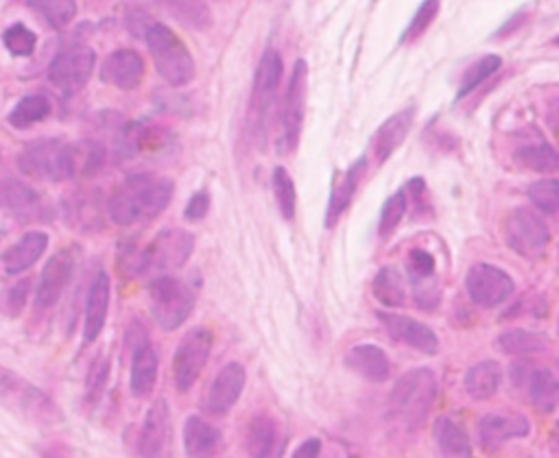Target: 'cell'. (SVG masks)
I'll list each match as a JSON object with an SVG mask.
<instances>
[{"label":"cell","instance_id":"cell-48","mask_svg":"<svg viewBox=\"0 0 559 458\" xmlns=\"http://www.w3.org/2000/svg\"><path fill=\"white\" fill-rule=\"evenodd\" d=\"M546 124L555 137V142L559 144V96L550 98L548 100V107H546Z\"/></svg>","mask_w":559,"mask_h":458},{"label":"cell","instance_id":"cell-32","mask_svg":"<svg viewBox=\"0 0 559 458\" xmlns=\"http://www.w3.org/2000/svg\"><path fill=\"white\" fill-rule=\"evenodd\" d=\"M435 441L441 458H474L463 425L452 417H439L435 421Z\"/></svg>","mask_w":559,"mask_h":458},{"label":"cell","instance_id":"cell-7","mask_svg":"<svg viewBox=\"0 0 559 458\" xmlns=\"http://www.w3.org/2000/svg\"><path fill=\"white\" fill-rule=\"evenodd\" d=\"M282 79V57L275 50H266L260 57L255 76H253V87H251V100H249V124L251 131L260 135L264 142L266 129H269V118L273 111V105L277 100V87Z\"/></svg>","mask_w":559,"mask_h":458},{"label":"cell","instance_id":"cell-43","mask_svg":"<svg viewBox=\"0 0 559 458\" xmlns=\"http://www.w3.org/2000/svg\"><path fill=\"white\" fill-rule=\"evenodd\" d=\"M406 190H397L395 194H391L384 205H382V212H380V220H378V231L382 238H389L397 225L402 222L404 214H406Z\"/></svg>","mask_w":559,"mask_h":458},{"label":"cell","instance_id":"cell-29","mask_svg":"<svg viewBox=\"0 0 559 458\" xmlns=\"http://www.w3.org/2000/svg\"><path fill=\"white\" fill-rule=\"evenodd\" d=\"M345 364L358 373L360 377L369 379V382H384L389 377V358L386 353L369 342L362 345H354L347 353H345Z\"/></svg>","mask_w":559,"mask_h":458},{"label":"cell","instance_id":"cell-28","mask_svg":"<svg viewBox=\"0 0 559 458\" xmlns=\"http://www.w3.org/2000/svg\"><path fill=\"white\" fill-rule=\"evenodd\" d=\"M221 432L201 417H188L183 425L186 458H216L221 451Z\"/></svg>","mask_w":559,"mask_h":458},{"label":"cell","instance_id":"cell-20","mask_svg":"<svg viewBox=\"0 0 559 458\" xmlns=\"http://www.w3.org/2000/svg\"><path fill=\"white\" fill-rule=\"evenodd\" d=\"M100 79L103 83H109L122 92L135 89L144 79V61L135 50L118 48L105 57Z\"/></svg>","mask_w":559,"mask_h":458},{"label":"cell","instance_id":"cell-42","mask_svg":"<svg viewBox=\"0 0 559 458\" xmlns=\"http://www.w3.org/2000/svg\"><path fill=\"white\" fill-rule=\"evenodd\" d=\"M170 13L186 26L205 31L212 26V11L203 2H168Z\"/></svg>","mask_w":559,"mask_h":458},{"label":"cell","instance_id":"cell-17","mask_svg":"<svg viewBox=\"0 0 559 458\" xmlns=\"http://www.w3.org/2000/svg\"><path fill=\"white\" fill-rule=\"evenodd\" d=\"M376 316L395 340H400L421 353H428V355L437 353L439 338L426 323H419L406 314H395V312H384V310H378Z\"/></svg>","mask_w":559,"mask_h":458},{"label":"cell","instance_id":"cell-34","mask_svg":"<svg viewBox=\"0 0 559 458\" xmlns=\"http://www.w3.org/2000/svg\"><path fill=\"white\" fill-rule=\"evenodd\" d=\"M105 161V148L94 140H79L70 144V179L94 177Z\"/></svg>","mask_w":559,"mask_h":458},{"label":"cell","instance_id":"cell-37","mask_svg":"<svg viewBox=\"0 0 559 458\" xmlns=\"http://www.w3.org/2000/svg\"><path fill=\"white\" fill-rule=\"evenodd\" d=\"M526 198L539 214H557L559 212V179L557 177H542L528 183Z\"/></svg>","mask_w":559,"mask_h":458},{"label":"cell","instance_id":"cell-45","mask_svg":"<svg viewBox=\"0 0 559 458\" xmlns=\"http://www.w3.org/2000/svg\"><path fill=\"white\" fill-rule=\"evenodd\" d=\"M28 286L31 281L28 279H22L17 284H13L11 288H7L4 292V312L9 316H17L26 303V294H28Z\"/></svg>","mask_w":559,"mask_h":458},{"label":"cell","instance_id":"cell-16","mask_svg":"<svg viewBox=\"0 0 559 458\" xmlns=\"http://www.w3.org/2000/svg\"><path fill=\"white\" fill-rule=\"evenodd\" d=\"M245 379L247 373L238 362H229L225 364L212 379V384L207 386V393L201 401L203 412L221 417L225 412L231 410V406L238 401L242 388H245Z\"/></svg>","mask_w":559,"mask_h":458},{"label":"cell","instance_id":"cell-19","mask_svg":"<svg viewBox=\"0 0 559 458\" xmlns=\"http://www.w3.org/2000/svg\"><path fill=\"white\" fill-rule=\"evenodd\" d=\"M170 434V412L164 399H157L146 410L144 423L138 436V449L142 458H162Z\"/></svg>","mask_w":559,"mask_h":458},{"label":"cell","instance_id":"cell-38","mask_svg":"<svg viewBox=\"0 0 559 458\" xmlns=\"http://www.w3.org/2000/svg\"><path fill=\"white\" fill-rule=\"evenodd\" d=\"M502 65V59L500 55H483L480 59H476L467 70L465 74L461 76V87L456 92V100L465 98L472 89H476L485 79H489L493 72H498Z\"/></svg>","mask_w":559,"mask_h":458},{"label":"cell","instance_id":"cell-36","mask_svg":"<svg viewBox=\"0 0 559 458\" xmlns=\"http://www.w3.org/2000/svg\"><path fill=\"white\" fill-rule=\"evenodd\" d=\"M371 292L386 308H397L406 301V290H404L402 275L391 266H384L376 273V277L371 281Z\"/></svg>","mask_w":559,"mask_h":458},{"label":"cell","instance_id":"cell-46","mask_svg":"<svg viewBox=\"0 0 559 458\" xmlns=\"http://www.w3.org/2000/svg\"><path fill=\"white\" fill-rule=\"evenodd\" d=\"M207 209H210V196H207V192L201 190L188 198V203L183 207V216L188 220H201L207 214Z\"/></svg>","mask_w":559,"mask_h":458},{"label":"cell","instance_id":"cell-3","mask_svg":"<svg viewBox=\"0 0 559 458\" xmlns=\"http://www.w3.org/2000/svg\"><path fill=\"white\" fill-rule=\"evenodd\" d=\"M437 393V377L430 369H411L395 382L391 390V410L406 427H419L430 414Z\"/></svg>","mask_w":559,"mask_h":458},{"label":"cell","instance_id":"cell-31","mask_svg":"<svg viewBox=\"0 0 559 458\" xmlns=\"http://www.w3.org/2000/svg\"><path fill=\"white\" fill-rule=\"evenodd\" d=\"M500 382H502V366L496 360H480L472 364L463 375L465 393L476 401H485L493 397L500 388Z\"/></svg>","mask_w":559,"mask_h":458},{"label":"cell","instance_id":"cell-40","mask_svg":"<svg viewBox=\"0 0 559 458\" xmlns=\"http://www.w3.org/2000/svg\"><path fill=\"white\" fill-rule=\"evenodd\" d=\"M26 4L33 7L52 28H63L76 13V2L72 0H28Z\"/></svg>","mask_w":559,"mask_h":458},{"label":"cell","instance_id":"cell-47","mask_svg":"<svg viewBox=\"0 0 559 458\" xmlns=\"http://www.w3.org/2000/svg\"><path fill=\"white\" fill-rule=\"evenodd\" d=\"M107 371H109V362L105 358H100L94 366H92V375H90V395H98V390L103 388V384L107 382Z\"/></svg>","mask_w":559,"mask_h":458},{"label":"cell","instance_id":"cell-41","mask_svg":"<svg viewBox=\"0 0 559 458\" xmlns=\"http://www.w3.org/2000/svg\"><path fill=\"white\" fill-rule=\"evenodd\" d=\"M2 44L13 57H31L37 46V35L26 24L17 22L2 31Z\"/></svg>","mask_w":559,"mask_h":458},{"label":"cell","instance_id":"cell-25","mask_svg":"<svg viewBox=\"0 0 559 458\" xmlns=\"http://www.w3.org/2000/svg\"><path fill=\"white\" fill-rule=\"evenodd\" d=\"M362 170H365V157H358L354 164H349V168L334 174L332 188H330V201L325 209V227L336 225L341 214L349 207L354 192L358 188V181L362 177Z\"/></svg>","mask_w":559,"mask_h":458},{"label":"cell","instance_id":"cell-2","mask_svg":"<svg viewBox=\"0 0 559 458\" xmlns=\"http://www.w3.org/2000/svg\"><path fill=\"white\" fill-rule=\"evenodd\" d=\"M194 249V236L186 229H162L144 246H131L124 253V268L135 275H151L153 279L166 277L170 270L181 268Z\"/></svg>","mask_w":559,"mask_h":458},{"label":"cell","instance_id":"cell-5","mask_svg":"<svg viewBox=\"0 0 559 458\" xmlns=\"http://www.w3.org/2000/svg\"><path fill=\"white\" fill-rule=\"evenodd\" d=\"M17 168L35 181L70 179V144L59 137H37L15 155Z\"/></svg>","mask_w":559,"mask_h":458},{"label":"cell","instance_id":"cell-4","mask_svg":"<svg viewBox=\"0 0 559 458\" xmlns=\"http://www.w3.org/2000/svg\"><path fill=\"white\" fill-rule=\"evenodd\" d=\"M146 48L155 63L157 74L173 87L188 85L194 79V59L181 37L166 24H151L144 35Z\"/></svg>","mask_w":559,"mask_h":458},{"label":"cell","instance_id":"cell-27","mask_svg":"<svg viewBox=\"0 0 559 458\" xmlns=\"http://www.w3.org/2000/svg\"><path fill=\"white\" fill-rule=\"evenodd\" d=\"M157 351L144 336L142 340H135L133 347V360H131V375H129V386L135 397H146L157 379Z\"/></svg>","mask_w":559,"mask_h":458},{"label":"cell","instance_id":"cell-1","mask_svg":"<svg viewBox=\"0 0 559 458\" xmlns=\"http://www.w3.org/2000/svg\"><path fill=\"white\" fill-rule=\"evenodd\" d=\"M173 196V181L162 174L138 172L120 181L109 198L107 214L116 225H133L138 220L162 214Z\"/></svg>","mask_w":559,"mask_h":458},{"label":"cell","instance_id":"cell-51","mask_svg":"<svg viewBox=\"0 0 559 458\" xmlns=\"http://www.w3.org/2000/svg\"><path fill=\"white\" fill-rule=\"evenodd\" d=\"M557 334H559V316H557Z\"/></svg>","mask_w":559,"mask_h":458},{"label":"cell","instance_id":"cell-14","mask_svg":"<svg viewBox=\"0 0 559 458\" xmlns=\"http://www.w3.org/2000/svg\"><path fill=\"white\" fill-rule=\"evenodd\" d=\"M76 266V253L72 246L57 249L48 262L44 264L37 286H35V303L39 308H52L61 299L63 290L68 288L72 273Z\"/></svg>","mask_w":559,"mask_h":458},{"label":"cell","instance_id":"cell-26","mask_svg":"<svg viewBox=\"0 0 559 458\" xmlns=\"http://www.w3.org/2000/svg\"><path fill=\"white\" fill-rule=\"evenodd\" d=\"M48 246V236L44 231H26L17 242L4 249L2 253V270L4 275H20L31 268Z\"/></svg>","mask_w":559,"mask_h":458},{"label":"cell","instance_id":"cell-44","mask_svg":"<svg viewBox=\"0 0 559 458\" xmlns=\"http://www.w3.org/2000/svg\"><path fill=\"white\" fill-rule=\"evenodd\" d=\"M437 13H439V2H432V0H430V2H421V4L417 7V11H415L413 20L408 22L406 31L402 33L400 44H406V41L417 39V37L428 28V24L437 17Z\"/></svg>","mask_w":559,"mask_h":458},{"label":"cell","instance_id":"cell-24","mask_svg":"<svg viewBox=\"0 0 559 458\" xmlns=\"http://www.w3.org/2000/svg\"><path fill=\"white\" fill-rule=\"evenodd\" d=\"M413 120H415V107L411 105V107L393 113L378 126L376 135L371 137V150H373L376 164L386 161L397 150V146L406 140V135L413 126Z\"/></svg>","mask_w":559,"mask_h":458},{"label":"cell","instance_id":"cell-13","mask_svg":"<svg viewBox=\"0 0 559 458\" xmlns=\"http://www.w3.org/2000/svg\"><path fill=\"white\" fill-rule=\"evenodd\" d=\"M513 384L524 390L526 399L539 410L550 412L559 403V375L550 366L518 362L511 366Z\"/></svg>","mask_w":559,"mask_h":458},{"label":"cell","instance_id":"cell-6","mask_svg":"<svg viewBox=\"0 0 559 458\" xmlns=\"http://www.w3.org/2000/svg\"><path fill=\"white\" fill-rule=\"evenodd\" d=\"M192 308H194V292L186 281L173 275L153 279L148 288V310L157 327L166 332L177 329L190 316Z\"/></svg>","mask_w":559,"mask_h":458},{"label":"cell","instance_id":"cell-12","mask_svg":"<svg viewBox=\"0 0 559 458\" xmlns=\"http://www.w3.org/2000/svg\"><path fill=\"white\" fill-rule=\"evenodd\" d=\"M515 290L511 275L489 262H478L469 266L465 275V292L480 308L502 305Z\"/></svg>","mask_w":559,"mask_h":458},{"label":"cell","instance_id":"cell-35","mask_svg":"<svg viewBox=\"0 0 559 458\" xmlns=\"http://www.w3.org/2000/svg\"><path fill=\"white\" fill-rule=\"evenodd\" d=\"M48 113H50L48 96H44V94H26L7 113V122L13 129H28V126L41 122Z\"/></svg>","mask_w":559,"mask_h":458},{"label":"cell","instance_id":"cell-10","mask_svg":"<svg viewBox=\"0 0 559 458\" xmlns=\"http://www.w3.org/2000/svg\"><path fill=\"white\" fill-rule=\"evenodd\" d=\"M96 65V52L90 46L76 44L57 52L48 65L50 83L66 96L81 92Z\"/></svg>","mask_w":559,"mask_h":458},{"label":"cell","instance_id":"cell-30","mask_svg":"<svg viewBox=\"0 0 559 458\" xmlns=\"http://www.w3.org/2000/svg\"><path fill=\"white\" fill-rule=\"evenodd\" d=\"M513 161L526 170L555 172L559 170V150L552 148L542 135L533 133V140H526L515 146Z\"/></svg>","mask_w":559,"mask_h":458},{"label":"cell","instance_id":"cell-15","mask_svg":"<svg viewBox=\"0 0 559 458\" xmlns=\"http://www.w3.org/2000/svg\"><path fill=\"white\" fill-rule=\"evenodd\" d=\"M478 441L480 445L491 451L502 447L507 441L522 438L531 432V423L524 414L513 412V410H496L487 412L478 419Z\"/></svg>","mask_w":559,"mask_h":458},{"label":"cell","instance_id":"cell-18","mask_svg":"<svg viewBox=\"0 0 559 458\" xmlns=\"http://www.w3.org/2000/svg\"><path fill=\"white\" fill-rule=\"evenodd\" d=\"M406 275L415 292V301L421 308H435L439 301V277L432 253L426 249H413L406 257Z\"/></svg>","mask_w":559,"mask_h":458},{"label":"cell","instance_id":"cell-9","mask_svg":"<svg viewBox=\"0 0 559 458\" xmlns=\"http://www.w3.org/2000/svg\"><path fill=\"white\" fill-rule=\"evenodd\" d=\"M502 236L507 246L522 257H539L550 242V231L539 212L531 207H515L504 218Z\"/></svg>","mask_w":559,"mask_h":458},{"label":"cell","instance_id":"cell-52","mask_svg":"<svg viewBox=\"0 0 559 458\" xmlns=\"http://www.w3.org/2000/svg\"><path fill=\"white\" fill-rule=\"evenodd\" d=\"M557 427H559V421H557Z\"/></svg>","mask_w":559,"mask_h":458},{"label":"cell","instance_id":"cell-22","mask_svg":"<svg viewBox=\"0 0 559 458\" xmlns=\"http://www.w3.org/2000/svg\"><path fill=\"white\" fill-rule=\"evenodd\" d=\"M109 308V275L105 270H98L94 279L90 281L87 297H85V310H83V342L90 345L98 338V334L105 327Z\"/></svg>","mask_w":559,"mask_h":458},{"label":"cell","instance_id":"cell-11","mask_svg":"<svg viewBox=\"0 0 559 458\" xmlns=\"http://www.w3.org/2000/svg\"><path fill=\"white\" fill-rule=\"evenodd\" d=\"M212 351V332L205 327L190 329L177 345L173 355V382L179 393L192 388Z\"/></svg>","mask_w":559,"mask_h":458},{"label":"cell","instance_id":"cell-23","mask_svg":"<svg viewBox=\"0 0 559 458\" xmlns=\"http://www.w3.org/2000/svg\"><path fill=\"white\" fill-rule=\"evenodd\" d=\"M251 458H282L284 434L275 419L269 414H258L251 419L245 438Z\"/></svg>","mask_w":559,"mask_h":458},{"label":"cell","instance_id":"cell-49","mask_svg":"<svg viewBox=\"0 0 559 458\" xmlns=\"http://www.w3.org/2000/svg\"><path fill=\"white\" fill-rule=\"evenodd\" d=\"M319 451H321V441L319 438H306L295 451H293V458H319Z\"/></svg>","mask_w":559,"mask_h":458},{"label":"cell","instance_id":"cell-50","mask_svg":"<svg viewBox=\"0 0 559 458\" xmlns=\"http://www.w3.org/2000/svg\"><path fill=\"white\" fill-rule=\"evenodd\" d=\"M552 44H555V46H557V48H559V33H557V35H555V37H552Z\"/></svg>","mask_w":559,"mask_h":458},{"label":"cell","instance_id":"cell-21","mask_svg":"<svg viewBox=\"0 0 559 458\" xmlns=\"http://www.w3.org/2000/svg\"><path fill=\"white\" fill-rule=\"evenodd\" d=\"M2 207L20 218L22 222L28 220H48V209L39 196V192L35 188H31L24 181L17 179H4L2 183Z\"/></svg>","mask_w":559,"mask_h":458},{"label":"cell","instance_id":"cell-39","mask_svg":"<svg viewBox=\"0 0 559 458\" xmlns=\"http://www.w3.org/2000/svg\"><path fill=\"white\" fill-rule=\"evenodd\" d=\"M271 183H273V194H275L282 216L286 220H290L295 216V207H297V192H295V183H293L288 170L284 166H275L271 172Z\"/></svg>","mask_w":559,"mask_h":458},{"label":"cell","instance_id":"cell-8","mask_svg":"<svg viewBox=\"0 0 559 458\" xmlns=\"http://www.w3.org/2000/svg\"><path fill=\"white\" fill-rule=\"evenodd\" d=\"M306 89H308V63L297 59L286 83L282 96V111H280V146L284 153H290L299 146L304 118H306Z\"/></svg>","mask_w":559,"mask_h":458},{"label":"cell","instance_id":"cell-33","mask_svg":"<svg viewBox=\"0 0 559 458\" xmlns=\"http://www.w3.org/2000/svg\"><path fill=\"white\" fill-rule=\"evenodd\" d=\"M496 349L507 353V355H515V358H524V355H535L548 349V336L535 329H522V327H513L502 332L496 338Z\"/></svg>","mask_w":559,"mask_h":458}]
</instances>
